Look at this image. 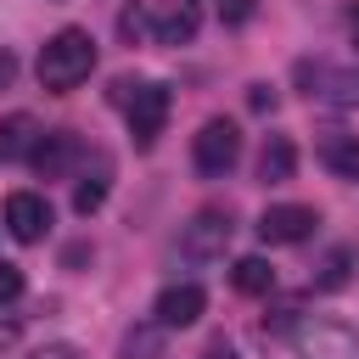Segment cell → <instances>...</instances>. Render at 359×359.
<instances>
[{
    "instance_id": "obj_12",
    "label": "cell",
    "mask_w": 359,
    "mask_h": 359,
    "mask_svg": "<svg viewBox=\"0 0 359 359\" xmlns=\"http://www.w3.org/2000/svg\"><path fill=\"white\" fill-rule=\"evenodd\" d=\"M314 157H320L337 180H359V135H348V129H320Z\"/></svg>"
},
{
    "instance_id": "obj_22",
    "label": "cell",
    "mask_w": 359,
    "mask_h": 359,
    "mask_svg": "<svg viewBox=\"0 0 359 359\" xmlns=\"http://www.w3.org/2000/svg\"><path fill=\"white\" fill-rule=\"evenodd\" d=\"M247 101H252V112H275V90H269V84H252Z\"/></svg>"
},
{
    "instance_id": "obj_24",
    "label": "cell",
    "mask_w": 359,
    "mask_h": 359,
    "mask_svg": "<svg viewBox=\"0 0 359 359\" xmlns=\"http://www.w3.org/2000/svg\"><path fill=\"white\" fill-rule=\"evenodd\" d=\"M17 337H22V325H17V320H0V348H11Z\"/></svg>"
},
{
    "instance_id": "obj_11",
    "label": "cell",
    "mask_w": 359,
    "mask_h": 359,
    "mask_svg": "<svg viewBox=\"0 0 359 359\" xmlns=\"http://www.w3.org/2000/svg\"><path fill=\"white\" fill-rule=\"evenodd\" d=\"M84 157V146H79V135L73 129H50V135H39V146H34V174L39 180H62V174H73V163Z\"/></svg>"
},
{
    "instance_id": "obj_15",
    "label": "cell",
    "mask_w": 359,
    "mask_h": 359,
    "mask_svg": "<svg viewBox=\"0 0 359 359\" xmlns=\"http://www.w3.org/2000/svg\"><path fill=\"white\" fill-rule=\"evenodd\" d=\"M107 191H112V163H107V157H95V168H84V174H79V185H73V213H79V219H90V213L107 202Z\"/></svg>"
},
{
    "instance_id": "obj_16",
    "label": "cell",
    "mask_w": 359,
    "mask_h": 359,
    "mask_svg": "<svg viewBox=\"0 0 359 359\" xmlns=\"http://www.w3.org/2000/svg\"><path fill=\"white\" fill-rule=\"evenodd\" d=\"M353 275V247H331L320 264H314V292H342Z\"/></svg>"
},
{
    "instance_id": "obj_26",
    "label": "cell",
    "mask_w": 359,
    "mask_h": 359,
    "mask_svg": "<svg viewBox=\"0 0 359 359\" xmlns=\"http://www.w3.org/2000/svg\"><path fill=\"white\" fill-rule=\"evenodd\" d=\"M208 359H236V348H230V342H213V348H208Z\"/></svg>"
},
{
    "instance_id": "obj_21",
    "label": "cell",
    "mask_w": 359,
    "mask_h": 359,
    "mask_svg": "<svg viewBox=\"0 0 359 359\" xmlns=\"http://www.w3.org/2000/svg\"><path fill=\"white\" fill-rule=\"evenodd\" d=\"M28 359H90L84 348H73V342H45L39 353H28Z\"/></svg>"
},
{
    "instance_id": "obj_23",
    "label": "cell",
    "mask_w": 359,
    "mask_h": 359,
    "mask_svg": "<svg viewBox=\"0 0 359 359\" xmlns=\"http://www.w3.org/2000/svg\"><path fill=\"white\" fill-rule=\"evenodd\" d=\"M224 17H230V22H247V17H252V0H230Z\"/></svg>"
},
{
    "instance_id": "obj_5",
    "label": "cell",
    "mask_w": 359,
    "mask_h": 359,
    "mask_svg": "<svg viewBox=\"0 0 359 359\" xmlns=\"http://www.w3.org/2000/svg\"><path fill=\"white\" fill-rule=\"evenodd\" d=\"M292 342H297V359H359V331L337 320H303Z\"/></svg>"
},
{
    "instance_id": "obj_2",
    "label": "cell",
    "mask_w": 359,
    "mask_h": 359,
    "mask_svg": "<svg viewBox=\"0 0 359 359\" xmlns=\"http://www.w3.org/2000/svg\"><path fill=\"white\" fill-rule=\"evenodd\" d=\"M112 101L129 112V135H135V146L151 151L157 135H163V123H168V107H174L168 84H157V79H118V84H112Z\"/></svg>"
},
{
    "instance_id": "obj_27",
    "label": "cell",
    "mask_w": 359,
    "mask_h": 359,
    "mask_svg": "<svg viewBox=\"0 0 359 359\" xmlns=\"http://www.w3.org/2000/svg\"><path fill=\"white\" fill-rule=\"evenodd\" d=\"M348 28H353V45H359V6H353V17H348Z\"/></svg>"
},
{
    "instance_id": "obj_25",
    "label": "cell",
    "mask_w": 359,
    "mask_h": 359,
    "mask_svg": "<svg viewBox=\"0 0 359 359\" xmlns=\"http://www.w3.org/2000/svg\"><path fill=\"white\" fill-rule=\"evenodd\" d=\"M11 73H17V62H11V56H6V50H0V90H6V84H11Z\"/></svg>"
},
{
    "instance_id": "obj_14",
    "label": "cell",
    "mask_w": 359,
    "mask_h": 359,
    "mask_svg": "<svg viewBox=\"0 0 359 359\" xmlns=\"http://www.w3.org/2000/svg\"><path fill=\"white\" fill-rule=\"evenodd\" d=\"M34 146H39V123L28 112L0 118V163H22V157H34Z\"/></svg>"
},
{
    "instance_id": "obj_4",
    "label": "cell",
    "mask_w": 359,
    "mask_h": 359,
    "mask_svg": "<svg viewBox=\"0 0 359 359\" xmlns=\"http://www.w3.org/2000/svg\"><path fill=\"white\" fill-rule=\"evenodd\" d=\"M236 157H241V129H236L230 118H208V123L191 135V163H196L202 180H224V174L236 168Z\"/></svg>"
},
{
    "instance_id": "obj_6",
    "label": "cell",
    "mask_w": 359,
    "mask_h": 359,
    "mask_svg": "<svg viewBox=\"0 0 359 359\" xmlns=\"http://www.w3.org/2000/svg\"><path fill=\"white\" fill-rule=\"evenodd\" d=\"M230 236H236L230 208H202V213H191V224L180 230V252H185V258H219V252L230 247Z\"/></svg>"
},
{
    "instance_id": "obj_20",
    "label": "cell",
    "mask_w": 359,
    "mask_h": 359,
    "mask_svg": "<svg viewBox=\"0 0 359 359\" xmlns=\"http://www.w3.org/2000/svg\"><path fill=\"white\" fill-rule=\"evenodd\" d=\"M118 28H123V39H140V34H146V6H123Z\"/></svg>"
},
{
    "instance_id": "obj_7",
    "label": "cell",
    "mask_w": 359,
    "mask_h": 359,
    "mask_svg": "<svg viewBox=\"0 0 359 359\" xmlns=\"http://www.w3.org/2000/svg\"><path fill=\"white\" fill-rule=\"evenodd\" d=\"M202 309H208V292H202L196 280H174V286H163V292H157L151 320H157L163 331H185V325H196V320H202Z\"/></svg>"
},
{
    "instance_id": "obj_13",
    "label": "cell",
    "mask_w": 359,
    "mask_h": 359,
    "mask_svg": "<svg viewBox=\"0 0 359 359\" xmlns=\"http://www.w3.org/2000/svg\"><path fill=\"white\" fill-rule=\"evenodd\" d=\"M292 174H297V146H292V135H269L264 151H258V180H264V185H286Z\"/></svg>"
},
{
    "instance_id": "obj_18",
    "label": "cell",
    "mask_w": 359,
    "mask_h": 359,
    "mask_svg": "<svg viewBox=\"0 0 359 359\" xmlns=\"http://www.w3.org/2000/svg\"><path fill=\"white\" fill-rule=\"evenodd\" d=\"M163 342H168V331L157 320H146V325H135L123 337V359H163Z\"/></svg>"
},
{
    "instance_id": "obj_1",
    "label": "cell",
    "mask_w": 359,
    "mask_h": 359,
    "mask_svg": "<svg viewBox=\"0 0 359 359\" xmlns=\"http://www.w3.org/2000/svg\"><path fill=\"white\" fill-rule=\"evenodd\" d=\"M34 73H39V84L56 90V95L79 90V84L95 73V39H90V28H56V34L45 39Z\"/></svg>"
},
{
    "instance_id": "obj_10",
    "label": "cell",
    "mask_w": 359,
    "mask_h": 359,
    "mask_svg": "<svg viewBox=\"0 0 359 359\" xmlns=\"http://www.w3.org/2000/svg\"><path fill=\"white\" fill-rule=\"evenodd\" d=\"M6 230L17 236V241H45L50 236V202L39 196V191H11L6 196Z\"/></svg>"
},
{
    "instance_id": "obj_19",
    "label": "cell",
    "mask_w": 359,
    "mask_h": 359,
    "mask_svg": "<svg viewBox=\"0 0 359 359\" xmlns=\"http://www.w3.org/2000/svg\"><path fill=\"white\" fill-rule=\"evenodd\" d=\"M17 297H22V269L0 258V309H6V303H17Z\"/></svg>"
},
{
    "instance_id": "obj_3",
    "label": "cell",
    "mask_w": 359,
    "mask_h": 359,
    "mask_svg": "<svg viewBox=\"0 0 359 359\" xmlns=\"http://www.w3.org/2000/svg\"><path fill=\"white\" fill-rule=\"evenodd\" d=\"M297 90L309 101H337V107H359V67H342L331 56H303L297 67Z\"/></svg>"
},
{
    "instance_id": "obj_9",
    "label": "cell",
    "mask_w": 359,
    "mask_h": 359,
    "mask_svg": "<svg viewBox=\"0 0 359 359\" xmlns=\"http://www.w3.org/2000/svg\"><path fill=\"white\" fill-rule=\"evenodd\" d=\"M314 224H320V213H314V208H303V202H275V208H264L258 236H264L269 247H292V241H309V236H314Z\"/></svg>"
},
{
    "instance_id": "obj_17",
    "label": "cell",
    "mask_w": 359,
    "mask_h": 359,
    "mask_svg": "<svg viewBox=\"0 0 359 359\" xmlns=\"http://www.w3.org/2000/svg\"><path fill=\"white\" fill-rule=\"evenodd\" d=\"M230 280H236V292H247V297H269V292H275V269H269V258H236Z\"/></svg>"
},
{
    "instance_id": "obj_8",
    "label": "cell",
    "mask_w": 359,
    "mask_h": 359,
    "mask_svg": "<svg viewBox=\"0 0 359 359\" xmlns=\"http://www.w3.org/2000/svg\"><path fill=\"white\" fill-rule=\"evenodd\" d=\"M196 28H202V17H196L191 0H157V6H146V34L157 45H191Z\"/></svg>"
}]
</instances>
